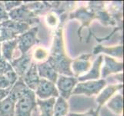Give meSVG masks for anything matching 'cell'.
Returning <instances> with one entry per match:
<instances>
[{
	"label": "cell",
	"instance_id": "4dcf8cb0",
	"mask_svg": "<svg viewBox=\"0 0 124 116\" xmlns=\"http://www.w3.org/2000/svg\"><path fill=\"white\" fill-rule=\"evenodd\" d=\"M66 116H95V111L90 109L85 113H68Z\"/></svg>",
	"mask_w": 124,
	"mask_h": 116
},
{
	"label": "cell",
	"instance_id": "52a82bcc",
	"mask_svg": "<svg viewBox=\"0 0 124 116\" xmlns=\"http://www.w3.org/2000/svg\"><path fill=\"white\" fill-rule=\"evenodd\" d=\"M55 84H56L55 86L58 90L59 95L67 101L72 95V91L75 88L76 85L78 84V80L75 77L59 74Z\"/></svg>",
	"mask_w": 124,
	"mask_h": 116
},
{
	"label": "cell",
	"instance_id": "ba28073f",
	"mask_svg": "<svg viewBox=\"0 0 124 116\" xmlns=\"http://www.w3.org/2000/svg\"><path fill=\"white\" fill-rule=\"evenodd\" d=\"M91 54H85L79 56L78 57L72 59L71 63V71L73 77L78 78L84 75L89 71L92 66Z\"/></svg>",
	"mask_w": 124,
	"mask_h": 116
},
{
	"label": "cell",
	"instance_id": "e575fe53",
	"mask_svg": "<svg viewBox=\"0 0 124 116\" xmlns=\"http://www.w3.org/2000/svg\"><path fill=\"white\" fill-rule=\"evenodd\" d=\"M0 24H1V23H0Z\"/></svg>",
	"mask_w": 124,
	"mask_h": 116
},
{
	"label": "cell",
	"instance_id": "9c48e42d",
	"mask_svg": "<svg viewBox=\"0 0 124 116\" xmlns=\"http://www.w3.org/2000/svg\"><path fill=\"white\" fill-rule=\"evenodd\" d=\"M35 94L37 98L40 100H47L52 98H57L59 96L55 84L43 78H40Z\"/></svg>",
	"mask_w": 124,
	"mask_h": 116
},
{
	"label": "cell",
	"instance_id": "4fadbf2b",
	"mask_svg": "<svg viewBox=\"0 0 124 116\" xmlns=\"http://www.w3.org/2000/svg\"><path fill=\"white\" fill-rule=\"evenodd\" d=\"M22 78L25 84L27 86V88L29 90L35 92L40 80V77L39 74H38L36 63L32 62L31 65L29 66L28 70L25 72V74L23 75Z\"/></svg>",
	"mask_w": 124,
	"mask_h": 116
},
{
	"label": "cell",
	"instance_id": "484cf974",
	"mask_svg": "<svg viewBox=\"0 0 124 116\" xmlns=\"http://www.w3.org/2000/svg\"><path fill=\"white\" fill-rule=\"evenodd\" d=\"M46 22L49 27L56 29L60 25V18L55 12L50 11L46 14Z\"/></svg>",
	"mask_w": 124,
	"mask_h": 116
},
{
	"label": "cell",
	"instance_id": "4316f807",
	"mask_svg": "<svg viewBox=\"0 0 124 116\" xmlns=\"http://www.w3.org/2000/svg\"><path fill=\"white\" fill-rule=\"evenodd\" d=\"M2 2L7 12H9L19 7L23 3V2L22 1H3Z\"/></svg>",
	"mask_w": 124,
	"mask_h": 116
},
{
	"label": "cell",
	"instance_id": "7a4b0ae2",
	"mask_svg": "<svg viewBox=\"0 0 124 116\" xmlns=\"http://www.w3.org/2000/svg\"><path fill=\"white\" fill-rule=\"evenodd\" d=\"M36 106V94L31 90H29L17 101L15 108V116H32Z\"/></svg>",
	"mask_w": 124,
	"mask_h": 116
},
{
	"label": "cell",
	"instance_id": "d4e9b609",
	"mask_svg": "<svg viewBox=\"0 0 124 116\" xmlns=\"http://www.w3.org/2000/svg\"><path fill=\"white\" fill-rule=\"evenodd\" d=\"M49 57V51L44 47L42 46H37L34 50L33 53L32 54V58H33L36 61L38 62H45L47 61Z\"/></svg>",
	"mask_w": 124,
	"mask_h": 116
},
{
	"label": "cell",
	"instance_id": "9a60e30c",
	"mask_svg": "<svg viewBox=\"0 0 124 116\" xmlns=\"http://www.w3.org/2000/svg\"><path fill=\"white\" fill-rule=\"evenodd\" d=\"M99 54H105V55L111 57H116L123 59V46H105L101 44L96 46L93 49V54L96 55Z\"/></svg>",
	"mask_w": 124,
	"mask_h": 116
},
{
	"label": "cell",
	"instance_id": "5bb4252c",
	"mask_svg": "<svg viewBox=\"0 0 124 116\" xmlns=\"http://www.w3.org/2000/svg\"><path fill=\"white\" fill-rule=\"evenodd\" d=\"M103 62V55H99L98 57L93 61L92 66L89 71L84 75L79 77L77 80L78 82H83L87 80H96L100 77V71L102 67V63Z\"/></svg>",
	"mask_w": 124,
	"mask_h": 116
},
{
	"label": "cell",
	"instance_id": "d6986e66",
	"mask_svg": "<svg viewBox=\"0 0 124 116\" xmlns=\"http://www.w3.org/2000/svg\"><path fill=\"white\" fill-rule=\"evenodd\" d=\"M106 106L114 114L121 115L123 111V97L122 94H116L106 102Z\"/></svg>",
	"mask_w": 124,
	"mask_h": 116
},
{
	"label": "cell",
	"instance_id": "277c9868",
	"mask_svg": "<svg viewBox=\"0 0 124 116\" xmlns=\"http://www.w3.org/2000/svg\"><path fill=\"white\" fill-rule=\"evenodd\" d=\"M70 19H77L79 20L81 26L79 27L77 33L79 36L80 41H82V37H81V32L84 27H87L89 29V37L87 39V43L89 41V38L92 36L91 29L89 25L92 23V21L95 19V13L93 12L91 10H89L87 7H80L77 9H75L73 12H72L69 16Z\"/></svg>",
	"mask_w": 124,
	"mask_h": 116
},
{
	"label": "cell",
	"instance_id": "7402d4cb",
	"mask_svg": "<svg viewBox=\"0 0 124 116\" xmlns=\"http://www.w3.org/2000/svg\"><path fill=\"white\" fill-rule=\"evenodd\" d=\"M2 23L5 26V27L11 29L17 36L20 35V34L23 33L26 30H28L29 27H30V26L26 23L16 22V21H13L11 19H8L6 21H4V22H2Z\"/></svg>",
	"mask_w": 124,
	"mask_h": 116
},
{
	"label": "cell",
	"instance_id": "6da1fadb",
	"mask_svg": "<svg viewBox=\"0 0 124 116\" xmlns=\"http://www.w3.org/2000/svg\"><path fill=\"white\" fill-rule=\"evenodd\" d=\"M46 61L58 74L73 77L71 71L72 59L68 57L64 44L62 23H60V25L55 29L52 47Z\"/></svg>",
	"mask_w": 124,
	"mask_h": 116
},
{
	"label": "cell",
	"instance_id": "d6a6232c",
	"mask_svg": "<svg viewBox=\"0 0 124 116\" xmlns=\"http://www.w3.org/2000/svg\"><path fill=\"white\" fill-rule=\"evenodd\" d=\"M100 108L98 107L97 109L95 111V116H100Z\"/></svg>",
	"mask_w": 124,
	"mask_h": 116
},
{
	"label": "cell",
	"instance_id": "30bf717a",
	"mask_svg": "<svg viewBox=\"0 0 124 116\" xmlns=\"http://www.w3.org/2000/svg\"><path fill=\"white\" fill-rule=\"evenodd\" d=\"M104 65L100 71V76L102 79L106 78L111 74H117L119 73H122L123 71V63L119 62L113 57L109 56H103Z\"/></svg>",
	"mask_w": 124,
	"mask_h": 116
},
{
	"label": "cell",
	"instance_id": "ffe728a7",
	"mask_svg": "<svg viewBox=\"0 0 124 116\" xmlns=\"http://www.w3.org/2000/svg\"><path fill=\"white\" fill-rule=\"evenodd\" d=\"M55 98H52L47 100H40L36 98V104L39 107V116H53V107Z\"/></svg>",
	"mask_w": 124,
	"mask_h": 116
},
{
	"label": "cell",
	"instance_id": "7c38bea8",
	"mask_svg": "<svg viewBox=\"0 0 124 116\" xmlns=\"http://www.w3.org/2000/svg\"><path fill=\"white\" fill-rule=\"evenodd\" d=\"M123 88V84H115L106 85L98 94L96 98V103L99 108H101L102 105L106 104L111 98L114 96L118 91H120Z\"/></svg>",
	"mask_w": 124,
	"mask_h": 116
},
{
	"label": "cell",
	"instance_id": "836d02e7",
	"mask_svg": "<svg viewBox=\"0 0 124 116\" xmlns=\"http://www.w3.org/2000/svg\"><path fill=\"white\" fill-rule=\"evenodd\" d=\"M1 46H2V43H0V60H2V52H1Z\"/></svg>",
	"mask_w": 124,
	"mask_h": 116
},
{
	"label": "cell",
	"instance_id": "cb8c5ba5",
	"mask_svg": "<svg viewBox=\"0 0 124 116\" xmlns=\"http://www.w3.org/2000/svg\"><path fill=\"white\" fill-rule=\"evenodd\" d=\"M95 19H98L104 26H114L116 24V22L112 18V16L105 9L95 12Z\"/></svg>",
	"mask_w": 124,
	"mask_h": 116
},
{
	"label": "cell",
	"instance_id": "83f0119b",
	"mask_svg": "<svg viewBox=\"0 0 124 116\" xmlns=\"http://www.w3.org/2000/svg\"><path fill=\"white\" fill-rule=\"evenodd\" d=\"M105 2H89L87 8L89 10H91L93 12H96L104 9Z\"/></svg>",
	"mask_w": 124,
	"mask_h": 116
},
{
	"label": "cell",
	"instance_id": "f1b7e54d",
	"mask_svg": "<svg viewBox=\"0 0 124 116\" xmlns=\"http://www.w3.org/2000/svg\"><path fill=\"white\" fill-rule=\"evenodd\" d=\"M8 19H9L8 13L5 9L3 2L2 1H0V23L4 22V21H6Z\"/></svg>",
	"mask_w": 124,
	"mask_h": 116
},
{
	"label": "cell",
	"instance_id": "2e32d148",
	"mask_svg": "<svg viewBox=\"0 0 124 116\" xmlns=\"http://www.w3.org/2000/svg\"><path fill=\"white\" fill-rule=\"evenodd\" d=\"M36 67L38 74H39L40 78L48 80L51 81V82L55 84L59 74L55 71V70L51 67V65L48 62L45 61L42 63H37Z\"/></svg>",
	"mask_w": 124,
	"mask_h": 116
},
{
	"label": "cell",
	"instance_id": "603a6c76",
	"mask_svg": "<svg viewBox=\"0 0 124 116\" xmlns=\"http://www.w3.org/2000/svg\"><path fill=\"white\" fill-rule=\"evenodd\" d=\"M69 111V104L66 100L59 96L55 98L53 107V116H66Z\"/></svg>",
	"mask_w": 124,
	"mask_h": 116
},
{
	"label": "cell",
	"instance_id": "ac0fdd59",
	"mask_svg": "<svg viewBox=\"0 0 124 116\" xmlns=\"http://www.w3.org/2000/svg\"><path fill=\"white\" fill-rule=\"evenodd\" d=\"M17 40L16 39L12 40H8L2 43L1 52H2V59L5 60L8 62H11L13 58V53L17 48Z\"/></svg>",
	"mask_w": 124,
	"mask_h": 116
},
{
	"label": "cell",
	"instance_id": "8992f818",
	"mask_svg": "<svg viewBox=\"0 0 124 116\" xmlns=\"http://www.w3.org/2000/svg\"><path fill=\"white\" fill-rule=\"evenodd\" d=\"M39 29L37 27L29 28L28 30L20 34L16 37L17 45L22 54L29 53L34 46L39 43V40L37 38Z\"/></svg>",
	"mask_w": 124,
	"mask_h": 116
},
{
	"label": "cell",
	"instance_id": "44dd1931",
	"mask_svg": "<svg viewBox=\"0 0 124 116\" xmlns=\"http://www.w3.org/2000/svg\"><path fill=\"white\" fill-rule=\"evenodd\" d=\"M29 90V89L27 88V86L23 82L22 77H19L16 82L12 86L9 91V94L12 98H14L16 101H18Z\"/></svg>",
	"mask_w": 124,
	"mask_h": 116
},
{
	"label": "cell",
	"instance_id": "f546056e",
	"mask_svg": "<svg viewBox=\"0 0 124 116\" xmlns=\"http://www.w3.org/2000/svg\"><path fill=\"white\" fill-rule=\"evenodd\" d=\"M8 88H12L9 81L6 79L5 76L0 75V89H6Z\"/></svg>",
	"mask_w": 124,
	"mask_h": 116
},
{
	"label": "cell",
	"instance_id": "5b68a950",
	"mask_svg": "<svg viewBox=\"0 0 124 116\" xmlns=\"http://www.w3.org/2000/svg\"><path fill=\"white\" fill-rule=\"evenodd\" d=\"M9 19L16 22L24 23L29 26L39 23L38 16L29 8L27 4L23 3L22 6L8 12Z\"/></svg>",
	"mask_w": 124,
	"mask_h": 116
},
{
	"label": "cell",
	"instance_id": "8fae6325",
	"mask_svg": "<svg viewBox=\"0 0 124 116\" xmlns=\"http://www.w3.org/2000/svg\"><path fill=\"white\" fill-rule=\"evenodd\" d=\"M32 54L30 53H26L21 54L19 58L13 59L10 63L12 67L16 73L19 77H22L25 72L32 63Z\"/></svg>",
	"mask_w": 124,
	"mask_h": 116
},
{
	"label": "cell",
	"instance_id": "1f68e13d",
	"mask_svg": "<svg viewBox=\"0 0 124 116\" xmlns=\"http://www.w3.org/2000/svg\"><path fill=\"white\" fill-rule=\"evenodd\" d=\"M10 89L11 88H6V89H0V102L3 101L8 96V94H9Z\"/></svg>",
	"mask_w": 124,
	"mask_h": 116
},
{
	"label": "cell",
	"instance_id": "e0dca14e",
	"mask_svg": "<svg viewBox=\"0 0 124 116\" xmlns=\"http://www.w3.org/2000/svg\"><path fill=\"white\" fill-rule=\"evenodd\" d=\"M17 101L9 94L0 102V116H15V108Z\"/></svg>",
	"mask_w": 124,
	"mask_h": 116
},
{
	"label": "cell",
	"instance_id": "3957f363",
	"mask_svg": "<svg viewBox=\"0 0 124 116\" xmlns=\"http://www.w3.org/2000/svg\"><path fill=\"white\" fill-rule=\"evenodd\" d=\"M106 84L107 82L105 79L78 82L72 91V94H83L87 97L98 95Z\"/></svg>",
	"mask_w": 124,
	"mask_h": 116
}]
</instances>
